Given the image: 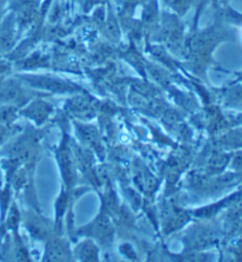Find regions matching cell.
Instances as JSON below:
<instances>
[{
  "mask_svg": "<svg viewBox=\"0 0 242 262\" xmlns=\"http://www.w3.org/2000/svg\"><path fill=\"white\" fill-rule=\"evenodd\" d=\"M12 110L11 109H0V122L9 121L12 116Z\"/></svg>",
  "mask_w": 242,
  "mask_h": 262,
  "instance_id": "obj_1",
  "label": "cell"
},
{
  "mask_svg": "<svg viewBox=\"0 0 242 262\" xmlns=\"http://www.w3.org/2000/svg\"><path fill=\"white\" fill-rule=\"evenodd\" d=\"M3 135H4V131H3V129H2V128H0V138L3 137Z\"/></svg>",
  "mask_w": 242,
  "mask_h": 262,
  "instance_id": "obj_2",
  "label": "cell"
}]
</instances>
